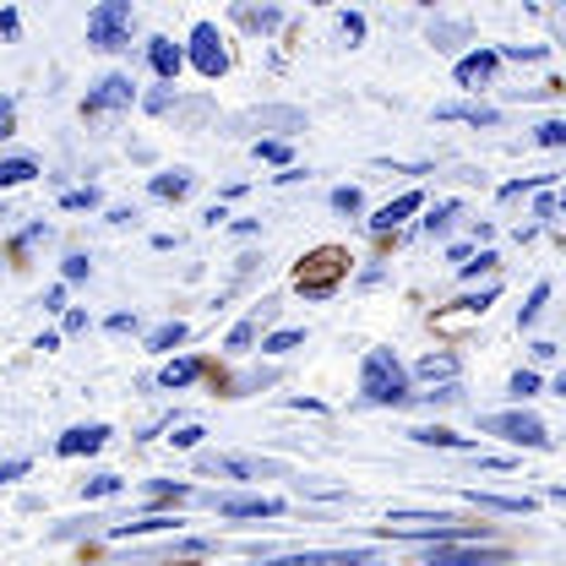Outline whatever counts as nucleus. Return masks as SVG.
<instances>
[{
	"instance_id": "31",
	"label": "nucleus",
	"mask_w": 566,
	"mask_h": 566,
	"mask_svg": "<svg viewBox=\"0 0 566 566\" xmlns=\"http://www.w3.org/2000/svg\"><path fill=\"white\" fill-rule=\"evenodd\" d=\"M61 208H71V212L98 208V191H93V186H82V191H66V197H61Z\"/></svg>"
},
{
	"instance_id": "21",
	"label": "nucleus",
	"mask_w": 566,
	"mask_h": 566,
	"mask_svg": "<svg viewBox=\"0 0 566 566\" xmlns=\"http://www.w3.org/2000/svg\"><path fill=\"white\" fill-rule=\"evenodd\" d=\"M234 17H240L245 28H256V33H273V28L283 22V11H279V6H262V11H256V6H240Z\"/></svg>"
},
{
	"instance_id": "14",
	"label": "nucleus",
	"mask_w": 566,
	"mask_h": 566,
	"mask_svg": "<svg viewBox=\"0 0 566 566\" xmlns=\"http://www.w3.org/2000/svg\"><path fill=\"white\" fill-rule=\"evenodd\" d=\"M147 61H153V71H158L164 82H175L180 66H186V50H180L175 39H147Z\"/></svg>"
},
{
	"instance_id": "8",
	"label": "nucleus",
	"mask_w": 566,
	"mask_h": 566,
	"mask_svg": "<svg viewBox=\"0 0 566 566\" xmlns=\"http://www.w3.org/2000/svg\"><path fill=\"white\" fill-rule=\"evenodd\" d=\"M212 506H218V517H279L283 512L279 495H218Z\"/></svg>"
},
{
	"instance_id": "48",
	"label": "nucleus",
	"mask_w": 566,
	"mask_h": 566,
	"mask_svg": "<svg viewBox=\"0 0 566 566\" xmlns=\"http://www.w3.org/2000/svg\"><path fill=\"white\" fill-rule=\"evenodd\" d=\"M556 392H562V398H566V376H562V381H556Z\"/></svg>"
},
{
	"instance_id": "44",
	"label": "nucleus",
	"mask_w": 566,
	"mask_h": 566,
	"mask_svg": "<svg viewBox=\"0 0 566 566\" xmlns=\"http://www.w3.org/2000/svg\"><path fill=\"white\" fill-rule=\"evenodd\" d=\"M61 305H66V289H61V283H55V289H50V294H44V311H61Z\"/></svg>"
},
{
	"instance_id": "43",
	"label": "nucleus",
	"mask_w": 566,
	"mask_h": 566,
	"mask_svg": "<svg viewBox=\"0 0 566 566\" xmlns=\"http://www.w3.org/2000/svg\"><path fill=\"white\" fill-rule=\"evenodd\" d=\"M17 28H22L17 11H0V39H17Z\"/></svg>"
},
{
	"instance_id": "29",
	"label": "nucleus",
	"mask_w": 566,
	"mask_h": 566,
	"mask_svg": "<svg viewBox=\"0 0 566 566\" xmlns=\"http://www.w3.org/2000/svg\"><path fill=\"white\" fill-rule=\"evenodd\" d=\"M300 344H305V333H294V327H289V333H273L262 349H268V354H289V349H300Z\"/></svg>"
},
{
	"instance_id": "6",
	"label": "nucleus",
	"mask_w": 566,
	"mask_h": 566,
	"mask_svg": "<svg viewBox=\"0 0 566 566\" xmlns=\"http://www.w3.org/2000/svg\"><path fill=\"white\" fill-rule=\"evenodd\" d=\"M420 566H506V551H469V545H430Z\"/></svg>"
},
{
	"instance_id": "35",
	"label": "nucleus",
	"mask_w": 566,
	"mask_h": 566,
	"mask_svg": "<svg viewBox=\"0 0 566 566\" xmlns=\"http://www.w3.org/2000/svg\"><path fill=\"white\" fill-rule=\"evenodd\" d=\"M501 61H545V44H512V50H501Z\"/></svg>"
},
{
	"instance_id": "37",
	"label": "nucleus",
	"mask_w": 566,
	"mask_h": 566,
	"mask_svg": "<svg viewBox=\"0 0 566 566\" xmlns=\"http://www.w3.org/2000/svg\"><path fill=\"white\" fill-rule=\"evenodd\" d=\"M202 436H208V430H202V424H180V430H175V436H169V441H175V447H197V441H202Z\"/></svg>"
},
{
	"instance_id": "22",
	"label": "nucleus",
	"mask_w": 566,
	"mask_h": 566,
	"mask_svg": "<svg viewBox=\"0 0 566 566\" xmlns=\"http://www.w3.org/2000/svg\"><path fill=\"white\" fill-rule=\"evenodd\" d=\"M175 344H186V322H164V327L147 338V349H153V354H169Z\"/></svg>"
},
{
	"instance_id": "4",
	"label": "nucleus",
	"mask_w": 566,
	"mask_h": 566,
	"mask_svg": "<svg viewBox=\"0 0 566 566\" xmlns=\"http://www.w3.org/2000/svg\"><path fill=\"white\" fill-rule=\"evenodd\" d=\"M132 104H137V82L126 71H115L82 98V115H115V109H132Z\"/></svg>"
},
{
	"instance_id": "27",
	"label": "nucleus",
	"mask_w": 566,
	"mask_h": 566,
	"mask_svg": "<svg viewBox=\"0 0 566 566\" xmlns=\"http://www.w3.org/2000/svg\"><path fill=\"white\" fill-rule=\"evenodd\" d=\"M534 142H539V147H566V115H556V120H545V126L534 132Z\"/></svg>"
},
{
	"instance_id": "24",
	"label": "nucleus",
	"mask_w": 566,
	"mask_h": 566,
	"mask_svg": "<svg viewBox=\"0 0 566 566\" xmlns=\"http://www.w3.org/2000/svg\"><path fill=\"white\" fill-rule=\"evenodd\" d=\"M545 300H551V283H534V294H528V305L517 311V327H534V322H539V311H545Z\"/></svg>"
},
{
	"instance_id": "42",
	"label": "nucleus",
	"mask_w": 566,
	"mask_h": 566,
	"mask_svg": "<svg viewBox=\"0 0 566 566\" xmlns=\"http://www.w3.org/2000/svg\"><path fill=\"white\" fill-rule=\"evenodd\" d=\"M28 474V458H11V463H0V480H22Z\"/></svg>"
},
{
	"instance_id": "45",
	"label": "nucleus",
	"mask_w": 566,
	"mask_h": 566,
	"mask_svg": "<svg viewBox=\"0 0 566 566\" xmlns=\"http://www.w3.org/2000/svg\"><path fill=\"white\" fill-rule=\"evenodd\" d=\"M556 212H562L556 208V197H539V202H534V218H556Z\"/></svg>"
},
{
	"instance_id": "10",
	"label": "nucleus",
	"mask_w": 566,
	"mask_h": 566,
	"mask_svg": "<svg viewBox=\"0 0 566 566\" xmlns=\"http://www.w3.org/2000/svg\"><path fill=\"white\" fill-rule=\"evenodd\" d=\"M202 474H223V480H262V474H273V463H262V458H202Z\"/></svg>"
},
{
	"instance_id": "19",
	"label": "nucleus",
	"mask_w": 566,
	"mask_h": 566,
	"mask_svg": "<svg viewBox=\"0 0 566 566\" xmlns=\"http://www.w3.org/2000/svg\"><path fill=\"white\" fill-rule=\"evenodd\" d=\"M39 175V164L33 158H0V191H11V186H28Z\"/></svg>"
},
{
	"instance_id": "11",
	"label": "nucleus",
	"mask_w": 566,
	"mask_h": 566,
	"mask_svg": "<svg viewBox=\"0 0 566 566\" xmlns=\"http://www.w3.org/2000/svg\"><path fill=\"white\" fill-rule=\"evenodd\" d=\"M158 202H186L191 191H197V175L191 169H164V175H153V186H147Z\"/></svg>"
},
{
	"instance_id": "28",
	"label": "nucleus",
	"mask_w": 566,
	"mask_h": 566,
	"mask_svg": "<svg viewBox=\"0 0 566 566\" xmlns=\"http://www.w3.org/2000/svg\"><path fill=\"white\" fill-rule=\"evenodd\" d=\"M534 392H539V370H517V376H512V398L523 403V398H534Z\"/></svg>"
},
{
	"instance_id": "36",
	"label": "nucleus",
	"mask_w": 566,
	"mask_h": 566,
	"mask_svg": "<svg viewBox=\"0 0 566 566\" xmlns=\"http://www.w3.org/2000/svg\"><path fill=\"white\" fill-rule=\"evenodd\" d=\"M251 338H256V322H240V327L229 333V349H251Z\"/></svg>"
},
{
	"instance_id": "46",
	"label": "nucleus",
	"mask_w": 566,
	"mask_h": 566,
	"mask_svg": "<svg viewBox=\"0 0 566 566\" xmlns=\"http://www.w3.org/2000/svg\"><path fill=\"white\" fill-rule=\"evenodd\" d=\"M66 333H87V311H71V316H66Z\"/></svg>"
},
{
	"instance_id": "2",
	"label": "nucleus",
	"mask_w": 566,
	"mask_h": 566,
	"mask_svg": "<svg viewBox=\"0 0 566 566\" xmlns=\"http://www.w3.org/2000/svg\"><path fill=\"white\" fill-rule=\"evenodd\" d=\"M132 22H137L132 0H104V6L87 11V44L93 50H126L132 44Z\"/></svg>"
},
{
	"instance_id": "40",
	"label": "nucleus",
	"mask_w": 566,
	"mask_h": 566,
	"mask_svg": "<svg viewBox=\"0 0 566 566\" xmlns=\"http://www.w3.org/2000/svg\"><path fill=\"white\" fill-rule=\"evenodd\" d=\"M480 273H495V256L480 251V262H463V279H480Z\"/></svg>"
},
{
	"instance_id": "16",
	"label": "nucleus",
	"mask_w": 566,
	"mask_h": 566,
	"mask_svg": "<svg viewBox=\"0 0 566 566\" xmlns=\"http://www.w3.org/2000/svg\"><path fill=\"white\" fill-rule=\"evenodd\" d=\"M164 528H180V517L153 512V517H137V523H115V528H109V539H142V534H164Z\"/></svg>"
},
{
	"instance_id": "34",
	"label": "nucleus",
	"mask_w": 566,
	"mask_h": 566,
	"mask_svg": "<svg viewBox=\"0 0 566 566\" xmlns=\"http://www.w3.org/2000/svg\"><path fill=\"white\" fill-rule=\"evenodd\" d=\"M256 158H268V164H289V142H256Z\"/></svg>"
},
{
	"instance_id": "15",
	"label": "nucleus",
	"mask_w": 566,
	"mask_h": 566,
	"mask_svg": "<svg viewBox=\"0 0 566 566\" xmlns=\"http://www.w3.org/2000/svg\"><path fill=\"white\" fill-rule=\"evenodd\" d=\"M409 441H420V447H447V452H469V441H463L458 430H447V424H415Z\"/></svg>"
},
{
	"instance_id": "3",
	"label": "nucleus",
	"mask_w": 566,
	"mask_h": 566,
	"mask_svg": "<svg viewBox=\"0 0 566 566\" xmlns=\"http://www.w3.org/2000/svg\"><path fill=\"white\" fill-rule=\"evenodd\" d=\"M480 430H491L501 441H517V447H534V452H551V436H545V424L534 420V415H523V409H501V415H485Z\"/></svg>"
},
{
	"instance_id": "1",
	"label": "nucleus",
	"mask_w": 566,
	"mask_h": 566,
	"mask_svg": "<svg viewBox=\"0 0 566 566\" xmlns=\"http://www.w3.org/2000/svg\"><path fill=\"white\" fill-rule=\"evenodd\" d=\"M359 392H365V403H392V409L415 398V392H409V370L398 365L392 349L365 354V365H359Z\"/></svg>"
},
{
	"instance_id": "26",
	"label": "nucleus",
	"mask_w": 566,
	"mask_h": 566,
	"mask_svg": "<svg viewBox=\"0 0 566 566\" xmlns=\"http://www.w3.org/2000/svg\"><path fill=\"white\" fill-rule=\"evenodd\" d=\"M452 218H458V202H441V208L424 218V234H436V240H441V234L452 229Z\"/></svg>"
},
{
	"instance_id": "32",
	"label": "nucleus",
	"mask_w": 566,
	"mask_h": 566,
	"mask_svg": "<svg viewBox=\"0 0 566 566\" xmlns=\"http://www.w3.org/2000/svg\"><path fill=\"white\" fill-rule=\"evenodd\" d=\"M338 33H344L349 44H359V39H365V17H359V11H344V17H338Z\"/></svg>"
},
{
	"instance_id": "20",
	"label": "nucleus",
	"mask_w": 566,
	"mask_h": 566,
	"mask_svg": "<svg viewBox=\"0 0 566 566\" xmlns=\"http://www.w3.org/2000/svg\"><path fill=\"white\" fill-rule=\"evenodd\" d=\"M197 376H202V359H175V365H164V376H158V381L175 392V387H191Z\"/></svg>"
},
{
	"instance_id": "13",
	"label": "nucleus",
	"mask_w": 566,
	"mask_h": 566,
	"mask_svg": "<svg viewBox=\"0 0 566 566\" xmlns=\"http://www.w3.org/2000/svg\"><path fill=\"white\" fill-rule=\"evenodd\" d=\"M420 208H424V191H403L398 202H387V208L370 218V234H392V229H398L409 212H420Z\"/></svg>"
},
{
	"instance_id": "12",
	"label": "nucleus",
	"mask_w": 566,
	"mask_h": 566,
	"mask_svg": "<svg viewBox=\"0 0 566 566\" xmlns=\"http://www.w3.org/2000/svg\"><path fill=\"white\" fill-rule=\"evenodd\" d=\"M104 441H109V424H76V430L61 436L55 452H61V458H82V452H98Z\"/></svg>"
},
{
	"instance_id": "9",
	"label": "nucleus",
	"mask_w": 566,
	"mask_h": 566,
	"mask_svg": "<svg viewBox=\"0 0 566 566\" xmlns=\"http://www.w3.org/2000/svg\"><path fill=\"white\" fill-rule=\"evenodd\" d=\"M495 66H501V55H495V50H474V55H463V61H458L452 76H458V87H474V93H480V87H491Z\"/></svg>"
},
{
	"instance_id": "47",
	"label": "nucleus",
	"mask_w": 566,
	"mask_h": 566,
	"mask_svg": "<svg viewBox=\"0 0 566 566\" xmlns=\"http://www.w3.org/2000/svg\"><path fill=\"white\" fill-rule=\"evenodd\" d=\"M551 495H556V501H566V485H551Z\"/></svg>"
},
{
	"instance_id": "23",
	"label": "nucleus",
	"mask_w": 566,
	"mask_h": 566,
	"mask_svg": "<svg viewBox=\"0 0 566 566\" xmlns=\"http://www.w3.org/2000/svg\"><path fill=\"white\" fill-rule=\"evenodd\" d=\"M469 501H474V506H491V512H528V506H534V501H528V495H469Z\"/></svg>"
},
{
	"instance_id": "7",
	"label": "nucleus",
	"mask_w": 566,
	"mask_h": 566,
	"mask_svg": "<svg viewBox=\"0 0 566 566\" xmlns=\"http://www.w3.org/2000/svg\"><path fill=\"white\" fill-rule=\"evenodd\" d=\"M268 566H381L376 551H300V556H283Z\"/></svg>"
},
{
	"instance_id": "18",
	"label": "nucleus",
	"mask_w": 566,
	"mask_h": 566,
	"mask_svg": "<svg viewBox=\"0 0 566 566\" xmlns=\"http://www.w3.org/2000/svg\"><path fill=\"white\" fill-rule=\"evenodd\" d=\"M415 370H420V381H441V387H458V359H452V354H424Z\"/></svg>"
},
{
	"instance_id": "30",
	"label": "nucleus",
	"mask_w": 566,
	"mask_h": 566,
	"mask_svg": "<svg viewBox=\"0 0 566 566\" xmlns=\"http://www.w3.org/2000/svg\"><path fill=\"white\" fill-rule=\"evenodd\" d=\"M333 208H338V212H359V208H365L359 186H338V191H333Z\"/></svg>"
},
{
	"instance_id": "17",
	"label": "nucleus",
	"mask_w": 566,
	"mask_h": 566,
	"mask_svg": "<svg viewBox=\"0 0 566 566\" xmlns=\"http://www.w3.org/2000/svg\"><path fill=\"white\" fill-rule=\"evenodd\" d=\"M436 120H469V126H495L501 115H495L491 104H441V109H436Z\"/></svg>"
},
{
	"instance_id": "33",
	"label": "nucleus",
	"mask_w": 566,
	"mask_h": 566,
	"mask_svg": "<svg viewBox=\"0 0 566 566\" xmlns=\"http://www.w3.org/2000/svg\"><path fill=\"white\" fill-rule=\"evenodd\" d=\"M142 104H147V115H169V104H175V87H158V93H147Z\"/></svg>"
},
{
	"instance_id": "39",
	"label": "nucleus",
	"mask_w": 566,
	"mask_h": 566,
	"mask_svg": "<svg viewBox=\"0 0 566 566\" xmlns=\"http://www.w3.org/2000/svg\"><path fill=\"white\" fill-rule=\"evenodd\" d=\"M11 132H17V104H11V98H0V142L11 137Z\"/></svg>"
},
{
	"instance_id": "25",
	"label": "nucleus",
	"mask_w": 566,
	"mask_h": 566,
	"mask_svg": "<svg viewBox=\"0 0 566 566\" xmlns=\"http://www.w3.org/2000/svg\"><path fill=\"white\" fill-rule=\"evenodd\" d=\"M87 501H104V495H120V474H93L87 485H82Z\"/></svg>"
},
{
	"instance_id": "5",
	"label": "nucleus",
	"mask_w": 566,
	"mask_h": 566,
	"mask_svg": "<svg viewBox=\"0 0 566 566\" xmlns=\"http://www.w3.org/2000/svg\"><path fill=\"white\" fill-rule=\"evenodd\" d=\"M191 66L202 71V76H223V71H229V50H223V39H218L212 22H197V28H191Z\"/></svg>"
},
{
	"instance_id": "49",
	"label": "nucleus",
	"mask_w": 566,
	"mask_h": 566,
	"mask_svg": "<svg viewBox=\"0 0 566 566\" xmlns=\"http://www.w3.org/2000/svg\"><path fill=\"white\" fill-rule=\"evenodd\" d=\"M556 208H562V212H566V191H562V197H556Z\"/></svg>"
},
{
	"instance_id": "38",
	"label": "nucleus",
	"mask_w": 566,
	"mask_h": 566,
	"mask_svg": "<svg viewBox=\"0 0 566 566\" xmlns=\"http://www.w3.org/2000/svg\"><path fill=\"white\" fill-rule=\"evenodd\" d=\"M87 273H93V262H87L82 251H71V256H66V279L76 283V279H87Z\"/></svg>"
},
{
	"instance_id": "41",
	"label": "nucleus",
	"mask_w": 566,
	"mask_h": 566,
	"mask_svg": "<svg viewBox=\"0 0 566 566\" xmlns=\"http://www.w3.org/2000/svg\"><path fill=\"white\" fill-rule=\"evenodd\" d=\"M109 333H137V311H115L109 316Z\"/></svg>"
}]
</instances>
